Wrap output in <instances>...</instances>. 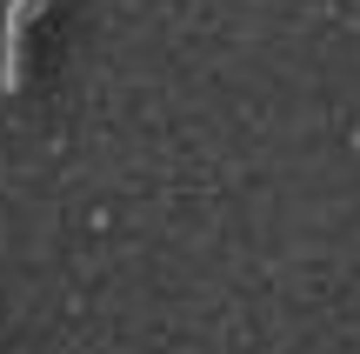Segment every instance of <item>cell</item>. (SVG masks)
Returning a JSON list of instances; mask_svg holds the SVG:
<instances>
[{"label": "cell", "instance_id": "6da1fadb", "mask_svg": "<svg viewBox=\"0 0 360 354\" xmlns=\"http://www.w3.org/2000/svg\"><path fill=\"white\" fill-rule=\"evenodd\" d=\"M40 13H47V0H7V13H0V87L7 94L27 87V40H34Z\"/></svg>", "mask_w": 360, "mask_h": 354}]
</instances>
